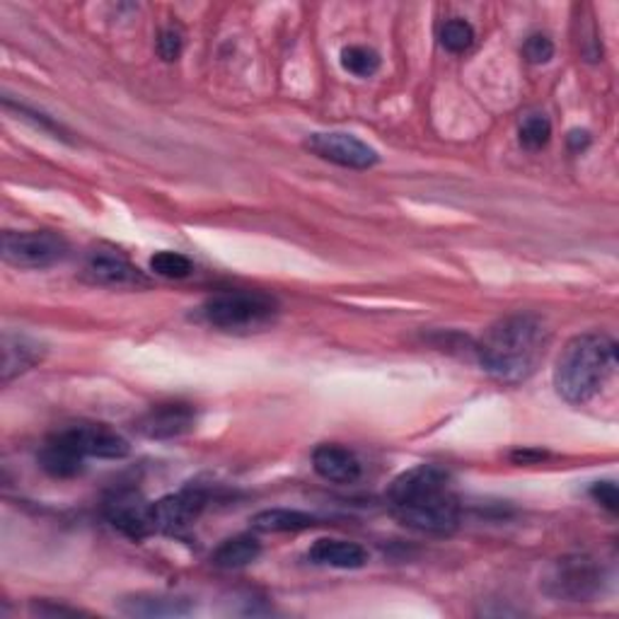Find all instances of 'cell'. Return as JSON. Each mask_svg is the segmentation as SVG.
Returning a JSON list of instances; mask_svg holds the SVG:
<instances>
[{"instance_id":"obj_1","label":"cell","mask_w":619,"mask_h":619,"mask_svg":"<svg viewBox=\"0 0 619 619\" xmlns=\"http://www.w3.org/2000/svg\"><path fill=\"white\" fill-rule=\"evenodd\" d=\"M393 513L401 525L450 535L460 525V504L450 492V474L436 465H417L401 472L387 492Z\"/></svg>"},{"instance_id":"obj_2","label":"cell","mask_w":619,"mask_h":619,"mask_svg":"<svg viewBox=\"0 0 619 619\" xmlns=\"http://www.w3.org/2000/svg\"><path fill=\"white\" fill-rule=\"evenodd\" d=\"M549 346V330L537 314L516 312L482 336L476 354L484 371L504 385H520L537 371Z\"/></svg>"},{"instance_id":"obj_3","label":"cell","mask_w":619,"mask_h":619,"mask_svg":"<svg viewBox=\"0 0 619 619\" xmlns=\"http://www.w3.org/2000/svg\"><path fill=\"white\" fill-rule=\"evenodd\" d=\"M617 363V346L610 336L589 332L579 334L564 346L557 368H554V387L569 405H583L597 395Z\"/></svg>"},{"instance_id":"obj_4","label":"cell","mask_w":619,"mask_h":619,"mask_svg":"<svg viewBox=\"0 0 619 619\" xmlns=\"http://www.w3.org/2000/svg\"><path fill=\"white\" fill-rule=\"evenodd\" d=\"M201 318L221 332H264L278 318V302L259 290H225L206 298Z\"/></svg>"},{"instance_id":"obj_5","label":"cell","mask_w":619,"mask_h":619,"mask_svg":"<svg viewBox=\"0 0 619 619\" xmlns=\"http://www.w3.org/2000/svg\"><path fill=\"white\" fill-rule=\"evenodd\" d=\"M542 589L554 601L589 603L605 589V569L585 554L561 557L547 569Z\"/></svg>"},{"instance_id":"obj_6","label":"cell","mask_w":619,"mask_h":619,"mask_svg":"<svg viewBox=\"0 0 619 619\" xmlns=\"http://www.w3.org/2000/svg\"><path fill=\"white\" fill-rule=\"evenodd\" d=\"M0 249H3L5 262L17 269L57 267L71 252L66 237L51 231H5Z\"/></svg>"},{"instance_id":"obj_7","label":"cell","mask_w":619,"mask_h":619,"mask_svg":"<svg viewBox=\"0 0 619 619\" xmlns=\"http://www.w3.org/2000/svg\"><path fill=\"white\" fill-rule=\"evenodd\" d=\"M306 148L318 158L349 170H371L380 160L377 150L373 146H368L366 140L339 132L312 134L306 140Z\"/></svg>"},{"instance_id":"obj_8","label":"cell","mask_w":619,"mask_h":619,"mask_svg":"<svg viewBox=\"0 0 619 619\" xmlns=\"http://www.w3.org/2000/svg\"><path fill=\"white\" fill-rule=\"evenodd\" d=\"M104 516L119 532H124L132 540L156 535L153 504L146 502L138 492H132V488H122V492H114L107 498Z\"/></svg>"},{"instance_id":"obj_9","label":"cell","mask_w":619,"mask_h":619,"mask_svg":"<svg viewBox=\"0 0 619 619\" xmlns=\"http://www.w3.org/2000/svg\"><path fill=\"white\" fill-rule=\"evenodd\" d=\"M59 433L85 458L122 460L132 450L122 433L104 426V423H73Z\"/></svg>"},{"instance_id":"obj_10","label":"cell","mask_w":619,"mask_h":619,"mask_svg":"<svg viewBox=\"0 0 619 619\" xmlns=\"http://www.w3.org/2000/svg\"><path fill=\"white\" fill-rule=\"evenodd\" d=\"M85 281L95 286L107 288H146L150 278L136 264L128 262L122 255L112 252H95L83 271Z\"/></svg>"},{"instance_id":"obj_11","label":"cell","mask_w":619,"mask_h":619,"mask_svg":"<svg viewBox=\"0 0 619 619\" xmlns=\"http://www.w3.org/2000/svg\"><path fill=\"white\" fill-rule=\"evenodd\" d=\"M203 506L206 496L199 488H182V492L153 504V528L156 532H165V535H177L201 516Z\"/></svg>"},{"instance_id":"obj_12","label":"cell","mask_w":619,"mask_h":619,"mask_svg":"<svg viewBox=\"0 0 619 619\" xmlns=\"http://www.w3.org/2000/svg\"><path fill=\"white\" fill-rule=\"evenodd\" d=\"M197 423V409L191 405H182V401H172V405H158L136 421L138 433L146 438L168 441L177 438L187 433Z\"/></svg>"},{"instance_id":"obj_13","label":"cell","mask_w":619,"mask_h":619,"mask_svg":"<svg viewBox=\"0 0 619 619\" xmlns=\"http://www.w3.org/2000/svg\"><path fill=\"white\" fill-rule=\"evenodd\" d=\"M0 354H3V361H0V380H3V385H8L10 380H15L17 375H23L32 371L37 363H41L45 346L29 339L25 334L5 332L3 342H0Z\"/></svg>"},{"instance_id":"obj_14","label":"cell","mask_w":619,"mask_h":619,"mask_svg":"<svg viewBox=\"0 0 619 619\" xmlns=\"http://www.w3.org/2000/svg\"><path fill=\"white\" fill-rule=\"evenodd\" d=\"M312 470L327 482L354 484L361 476V460L344 445L322 443L312 450Z\"/></svg>"},{"instance_id":"obj_15","label":"cell","mask_w":619,"mask_h":619,"mask_svg":"<svg viewBox=\"0 0 619 619\" xmlns=\"http://www.w3.org/2000/svg\"><path fill=\"white\" fill-rule=\"evenodd\" d=\"M308 559L318 567L332 569H363L368 564V552L349 540L322 537L308 552Z\"/></svg>"},{"instance_id":"obj_16","label":"cell","mask_w":619,"mask_h":619,"mask_svg":"<svg viewBox=\"0 0 619 619\" xmlns=\"http://www.w3.org/2000/svg\"><path fill=\"white\" fill-rule=\"evenodd\" d=\"M39 465L41 470L57 476V480H73L85 470V455L75 450L61 433H53L45 443V448L39 450Z\"/></svg>"},{"instance_id":"obj_17","label":"cell","mask_w":619,"mask_h":619,"mask_svg":"<svg viewBox=\"0 0 619 619\" xmlns=\"http://www.w3.org/2000/svg\"><path fill=\"white\" fill-rule=\"evenodd\" d=\"M119 610L128 617H187L194 612V605L187 597L138 593L124 597L119 603Z\"/></svg>"},{"instance_id":"obj_18","label":"cell","mask_w":619,"mask_h":619,"mask_svg":"<svg viewBox=\"0 0 619 619\" xmlns=\"http://www.w3.org/2000/svg\"><path fill=\"white\" fill-rule=\"evenodd\" d=\"M314 525H318V518L290 508H269L252 518V528L257 532H300Z\"/></svg>"},{"instance_id":"obj_19","label":"cell","mask_w":619,"mask_h":619,"mask_svg":"<svg viewBox=\"0 0 619 619\" xmlns=\"http://www.w3.org/2000/svg\"><path fill=\"white\" fill-rule=\"evenodd\" d=\"M259 554H262V545L252 535H237L225 540L223 545L213 552L211 561L219 569H243L247 564H252Z\"/></svg>"},{"instance_id":"obj_20","label":"cell","mask_w":619,"mask_h":619,"mask_svg":"<svg viewBox=\"0 0 619 619\" xmlns=\"http://www.w3.org/2000/svg\"><path fill=\"white\" fill-rule=\"evenodd\" d=\"M150 271L162 278L182 281V278L191 276L194 262L187 255L172 252V249H162V252H156L153 257H150Z\"/></svg>"},{"instance_id":"obj_21","label":"cell","mask_w":619,"mask_h":619,"mask_svg":"<svg viewBox=\"0 0 619 619\" xmlns=\"http://www.w3.org/2000/svg\"><path fill=\"white\" fill-rule=\"evenodd\" d=\"M438 39H441V47L450 53H465L470 51L474 45V27L467 23L462 17H453L448 23H443L441 32H438Z\"/></svg>"},{"instance_id":"obj_22","label":"cell","mask_w":619,"mask_h":619,"mask_svg":"<svg viewBox=\"0 0 619 619\" xmlns=\"http://www.w3.org/2000/svg\"><path fill=\"white\" fill-rule=\"evenodd\" d=\"M518 138L520 146L525 150H542L552 138V124L545 114H525L523 122L518 126Z\"/></svg>"},{"instance_id":"obj_23","label":"cell","mask_w":619,"mask_h":619,"mask_svg":"<svg viewBox=\"0 0 619 619\" xmlns=\"http://www.w3.org/2000/svg\"><path fill=\"white\" fill-rule=\"evenodd\" d=\"M342 69L356 78H371L380 69V57L368 47H346L342 51Z\"/></svg>"},{"instance_id":"obj_24","label":"cell","mask_w":619,"mask_h":619,"mask_svg":"<svg viewBox=\"0 0 619 619\" xmlns=\"http://www.w3.org/2000/svg\"><path fill=\"white\" fill-rule=\"evenodd\" d=\"M158 57L162 61H177L182 57V49H184V37H182V32L177 27H165L158 35Z\"/></svg>"},{"instance_id":"obj_25","label":"cell","mask_w":619,"mask_h":619,"mask_svg":"<svg viewBox=\"0 0 619 619\" xmlns=\"http://www.w3.org/2000/svg\"><path fill=\"white\" fill-rule=\"evenodd\" d=\"M523 57L535 63V66H542V63H549L554 57V45L547 35H530L523 45Z\"/></svg>"},{"instance_id":"obj_26","label":"cell","mask_w":619,"mask_h":619,"mask_svg":"<svg viewBox=\"0 0 619 619\" xmlns=\"http://www.w3.org/2000/svg\"><path fill=\"white\" fill-rule=\"evenodd\" d=\"M5 107H8V110H15L17 114H23V119H29L32 124L39 126V128H45V132L57 134L59 138H66V132H63V126L53 122V119H49V116H45V114H39V112H35V110H27V107H23V104H13L10 100H5Z\"/></svg>"},{"instance_id":"obj_27","label":"cell","mask_w":619,"mask_h":619,"mask_svg":"<svg viewBox=\"0 0 619 619\" xmlns=\"http://www.w3.org/2000/svg\"><path fill=\"white\" fill-rule=\"evenodd\" d=\"M591 496L605 510H610V513H617V510H619V492H617L615 482H595L591 486Z\"/></svg>"},{"instance_id":"obj_28","label":"cell","mask_w":619,"mask_h":619,"mask_svg":"<svg viewBox=\"0 0 619 619\" xmlns=\"http://www.w3.org/2000/svg\"><path fill=\"white\" fill-rule=\"evenodd\" d=\"M32 612L41 615V617H73V615H83L81 610H75V607H63V605H53L49 601H41L32 605Z\"/></svg>"},{"instance_id":"obj_29","label":"cell","mask_w":619,"mask_h":619,"mask_svg":"<svg viewBox=\"0 0 619 619\" xmlns=\"http://www.w3.org/2000/svg\"><path fill=\"white\" fill-rule=\"evenodd\" d=\"M567 144H569V148L573 150V153H583V150L591 146V134L589 132H579V128H575V132L569 134Z\"/></svg>"},{"instance_id":"obj_30","label":"cell","mask_w":619,"mask_h":619,"mask_svg":"<svg viewBox=\"0 0 619 619\" xmlns=\"http://www.w3.org/2000/svg\"><path fill=\"white\" fill-rule=\"evenodd\" d=\"M542 458H545V453H540V450H518V453H513V460H516L518 465L537 462V460H542Z\"/></svg>"}]
</instances>
